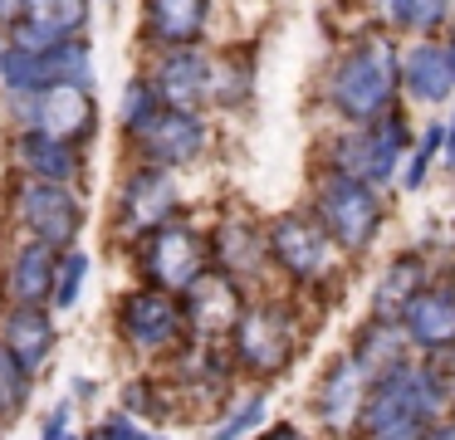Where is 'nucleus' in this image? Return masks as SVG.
Returning a JSON list of instances; mask_svg holds the SVG:
<instances>
[{"label": "nucleus", "mask_w": 455, "mask_h": 440, "mask_svg": "<svg viewBox=\"0 0 455 440\" xmlns=\"http://www.w3.org/2000/svg\"><path fill=\"white\" fill-rule=\"evenodd\" d=\"M445 406H451V396L435 381V372L406 357L377 381H367L357 430H363V440H421L426 426L445 416Z\"/></svg>", "instance_id": "1"}, {"label": "nucleus", "mask_w": 455, "mask_h": 440, "mask_svg": "<svg viewBox=\"0 0 455 440\" xmlns=\"http://www.w3.org/2000/svg\"><path fill=\"white\" fill-rule=\"evenodd\" d=\"M396 88H402V54L392 39L367 35L347 49L328 74V103L347 127L377 123L382 113L396 108Z\"/></svg>", "instance_id": "2"}, {"label": "nucleus", "mask_w": 455, "mask_h": 440, "mask_svg": "<svg viewBox=\"0 0 455 440\" xmlns=\"http://www.w3.org/2000/svg\"><path fill=\"white\" fill-rule=\"evenodd\" d=\"M406 147H411V123H406L402 108H392V113H382L377 123L347 127V132L328 147V162H333V172L357 176V181L382 191L396 176V166H402Z\"/></svg>", "instance_id": "3"}, {"label": "nucleus", "mask_w": 455, "mask_h": 440, "mask_svg": "<svg viewBox=\"0 0 455 440\" xmlns=\"http://www.w3.org/2000/svg\"><path fill=\"white\" fill-rule=\"evenodd\" d=\"M314 215L323 220V230L333 235L338 250L363 254L377 240V225H382V191L357 176L328 172L314 186Z\"/></svg>", "instance_id": "4"}, {"label": "nucleus", "mask_w": 455, "mask_h": 440, "mask_svg": "<svg viewBox=\"0 0 455 440\" xmlns=\"http://www.w3.org/2000/svg\"><path fill=\"white\" fill-rule=\"evenodd\" d=\"M138 269H142V279H148L152 289L187 293L191 284L211 269V240L196 230V225L167 220V225H157V230L142 235Z\"/></svg>", "instance_id": "5"}, {"label": "nucleus", "mask_w": 455, "mask_h": 440, "mask_svg": "<svg viewBox=\"0 0 455 440\" xmlns=\"http://www.w3.org/2000/svg\"><path fill=\"white\" fill-rule=\"evenodd\" d=\"M294 348H299V328L284 303H245V313L230 328V357H235L240 372H255V377L284 372Z\"/></svg>", "instance_id": "6"}, {"label": "nucleus", "mask_w": 455, "mask_h": 440, "mask_svg": "<svg viewBox=\"0 0 455 440\" xmlns=\"http://www.w3.org/2000/svg\"><path fill=\"white\" fill-rule=\"evenodd\" d=\"M265 235H269V260H275L294 284H323L328 274H333L338 244H333V235L323 230L318 215L284 211L265 225Z\"/></svg>", "instance_id": "7"}, {"label": "nucleus", "mask_w": 455, "mask_h": 440, "mask_svg": "<svg viewBox=\"0 0 455 440\" xmlns=\"http://www.w3.org/2000/svg\"><path fill=\"white\" fill-rule=\"evenodd\" d=\"M118 332L138 357H162V352H177L187 338V308H181L177 293L167 289H132L118 303Z\"/></svg>", "instance_id": "8"}, {"label": "nucleus", "mask_w": 455, "mask_h": 440, "mask_svg": "<svg viewBox=\"0 0 455 440\" xmlns=\"http://www.w3.org/2000/svg\"><path fill=\"white\" fill-rule=\"evenodd\" d=\"M15 205H20V220L35 240L54 244V250H74L79 225H84V205L64 181H40V176H30V181L20 186V201Z\"/></svg>", "instance_id": "9"}, {"label": "nucleus", "mask_w": 455, "mask_h": 440, "mask_svg": "<svg viewBox=\"0 0 455 440\" xmlns=\"http://www.w3.org/2000/svg\"><path fill=\"white\" fill-rule=\"evenodd\" d=\"M172 215H177V181H172V172H167V166L142 162L138 172L123 181V191H118V225H123V235L142 240L148 230L167 225Z\"/></svg>", "instance_id": "10"}, {"label": "nucleus", "mask_w": 455, "mask_h": 440, "mask_svg": "<svg viewBox=\"0 0 455 440\" xmlns=\"http://www.w3.org/2000/svg\"><path fill=\"white\" fill-rule=\"evenodd\" d=\"M148 84L157 88V98L167 108H187V113H196L201 103L216 98V64H211L196 44L167 49V54L157 59V68L148 74Z\"/></svg>", "instance_id": "11"}, {"label": "nucleus", "mask_w": 455, "mask_h": 440, "mask_svg": "<svg viewBox=\"0 0 455 440\" xmlns=\"http://www.w3.org/2000/svg\"><path fill=\"white\" fill-rule=\"evenodd\" d=\"M20 113L35 132H50V137H89L93 132V98L89 88H74V84H60V88H40V93H25L20 98Z\"/></svg>", "instance_id": "12"}, {"label": "nucleus", "mask_w": 455, "mask_h": 440, "mask_svg": "<svg viewBox=\"0 0 455 440\" xmlns=\"http://www.w3.org/2000/svg\"><path fill=\"white\" fill-rule=\"evenodd\" d=\"M181 308H187V328L196 338H220V332L235 328V318L245 313V289H240L230 274L206 269L187 293H181Z\"/></svg>", "instance_id": "13"}, {"label": "nucleus", "mask_w": 455, "mask_h": 440, "mask_svg": "<svg viewBox=\"0 0 455 440\" xmlns=\"http://www.w3.org/2000/svg\"><path fill=\"white\" fill-rule=\"evenodd\" d=\"M138 147L152 166H187L206 152V123L201 113H187V108H162L148 127L138 132Z\"/></svg>", "instance_id": "14"}, {"label": "nucleus", "mask_w": 455, "mask_h": 440, "mask_svg": "<svg viewBox=\"0 0 455 440\" xmlns=\"http://www.w3.org/2000/svg\"><path fill=\"white\" fill-rule=\"evenodd\" d=\"M84 25H89V0H25V10L11 20V39L5 44L54 49L64 39L84 35Z\"/></svg>", "instance_id": "15"}, {"label": "nucleus", "mask_w": 455, "mask_h": 440, "mask_svg": "<svg viewBox=\"0 0 455 440\" xmlns=\"http://www.w3.org/2000/svg\"><path fill=\"white\" fill-rule=\"evenodd\" d=\"M211 260H216L220 274H230V279L245 289V284H255L259 274H265L269 235L259 230L255 220H245V215H230V220H220L216 235H211Z\"/></svg>", "instance_id": "16"}, {"label": "nucleus", "mask_w": 455, "mask_h": 440, "mask_svg": "<svg viewBox=\"0 0 455 440\" xmlns=\"http://www.w3.org/2000/svg\"><path fill=\"white\" fill-rule=\"evenodd\" d=\"M402 93L411 103L441 108L455 93V64H451V44L445 39H416L402 54Z\"/></svg>", "instance_id": "17"}, {"label": "nucleus", "mask_w": 455, "mask_h": 440, "mask_svg": "<svg viewBox=\"0 0 455 440\" xmlns=\"http://www.w3.org/2000/svg\"><path fill=\"white\" fill-rule=\"evenodd\" d=\"M402 332L411 348L421 352H441L455 348V289L445 284H426L421 293H411V303L402 308Z\"/></svg>", "instance_id": "18"}, {"label": "nucleus", "mask_w": 455, "mask_h": 440, "mask_svg": "<svg viewBox=\"0 0 455 440\" xmlns=\"http://www.w3.org/2000/svg\"><path fill=\"white\" fill-rule=\"evenodd\" d=\"M363 396H367V377L357 372V362L343 352V357L323 372V381H318L314 411H318V420H323L328 430H357Z\"/></svg>", "instance_id": "19"}, {"label": "nucleus", "mask_w": 455, "mask_h": 440, "mask_svg": "<svg viewBox=\"0 0 455 440\" xmlns=\"http://www.w3.org/2000/svg\"><path fill=\"white\" fill-rule=\"evenodd\" d=\"M0 342H5V348L20 357V367L35 377L54 352V318L40 303H15V308L5 313V323H0Z\"/></svg>", "instance_id": "20"}, {"label": "nucleus", "mask_w": 455, "mask_h": 440, "mask_svg": "<svg viewBox=\"0 0 455 440\" xmlns=\"http://www.w3.org/2000/svg\"><path fill=\"white\" fill-rule=\"evenodd\" d=\"M206 15H211V0H148L142 25H148V39L157 49H187L201 39Z\"/></svg>", "instance_id": "21"}, {"label": "nucleus", "mask_w": 455, "mask_h": 440, "mask_svg": "<svg viewBox=\"0 0 455 440\" xmlns=\"http://www.w3.org/2000/svg\"><path fill=\"white\" fill-rule=\"evenodd\" d=\"M54 274H60V250L44 240H25L11 260L5 289H11L15 303H44V299H54Z\"/></svg>", "instance_id": "22"}, {"label": "nucleus", "mask_w": 455, "mask_h": 440, "mask_svg": "<svg viewBox=\"0 0 455 440\" xmlns=\"http://www.w3.org/2000/svg\"><path fill=\"white\" fill-rule=\"evenodd\" d=\"M406 348H411V342H406L402 323H392V318H367L363 328H357L347 357L357 362V372H363L367 381H377L382 372H392L396 362H406Z\"/></svg>", "instance_id": "23"}, {"label": "nucleus", "mask_w": 455, "mask_h": 440, "mask_svg": "<svg viewBox=\"0 0 455 440\" xmlns=\"http://www.w3.org/2000/svg\"><path fill=\"white\" fill-rule=\"evenodd\" d=\"M15 156H20V166L30 176H40V181H74V172H79V152H74V142H64V137H50V132H25L20 142H15Z\"/></svg>", "instance_id": "24"}, {"label": "nucleus", "mask_w": 455, "mask_h": 440, "mask_svg": "<svg viewBox=\"0 0 455 440\" xmlns=\"http://www.w3.org/2000/svg\"><path fill=\"white\" fill-rule=\"evenodd\" d=\"M426 289V260L421 254H396L387 264V274L377 279L372 289V318H402V308L411 303V293Z\"/></svg>", "instance_id": "25"}, {"label": "nucleus", "mask_w": 455, "mask_h": 440, "mask_svg": "<svg viewBox=\"0 0 455 440\" xmlns=\"http://www.w3.org/2000/svg\"><path fill=\"white\" fill-rule=\"evenodd\" d=\"M382 15L402 35H435L451 15V0H382Z\"/></svg>", "instance_id": "26"}, {"label": "nucleus", "mask_w": 455, "mask_h": 440, "mask_svg": "<svg viewBox=\"0 0 455 440\" xmlns=\"http://www.w3.org/2000/svg\"><path fill=\"white\" fill-rule=\"evenodd\" d=\"M162 108H167V103L157 98V88H152L148 78H132V84L123 88V108H118V117H123V132H132V137H138L142 127H148L152 117L162 113Z\"/></svg>", "instance_id": "27"}, {"label": "nucleus", "mask_w": 455, "mask_h": 440, "mask_svg": "<svg viewBox=\"0 0 455 440\" xmlns=\"http://www.w3.org/2000/svg\"><path fill=\"white\" fill-rule=\"evenodd\" d=\"M25 401H30V372H25L20 357L0 342V420H11Z\"/></svg>", "instance_id": "28"}, {"label": "nucleus", "mask_w": 455, "mask_h": 440, "mask_svg": "<svg viewBox=\"0 0 455 440\" xmlns=\"http://www.w3.org/2000/svg\"><path fill=\"white\" fill-rule=\"evenodd\" d=\"M84 279H89V254L84 250H64L60 274H54V308H74L84 293Z\"/></svg>", "instance_id": "29"}, {"label": "nucleus", "mask_w": 455, "mask_h": 440, "mask_svg": "<svg viewBox=\"0 0 455 440\" xmlns=\"http://www.w3.org/2000/svg\"><path fill=\"white\" fill-rule=\"evenodd\" d=\"M259 420H265V391H250V396H240V406L211 430V440H245Z\"/></svg>", "instance_id": "30"}, {"label": "nucleus", "mask_w": 455, "mask_h": 440, "mask_svg": "<svg viewBox=\"0 0 455 440\" xmlns=\"http://www.w3.org/2000/svg\"><path fill=\"white\" fill-rule=\"evenodd\" d=\"M441 147H445V127H441V123L426 127L421 142L411 147V156H406V172H402V186H406V191L426 186V172H431V162H435V152H441Z\"/></svg>", "instance_id": "31"}, {"label": "nucleus", "mask_w": 455, "mask_h": 440, "mask_svg": "<svg viewBox=\"0 0 455 440\" xmlns=\"http://www.w3.org/2000/svg\"><path fill=\"white\" fill-rule=\"evenodd\" d=\"M103 430H108L113 440H167V436H157V430L138 426L132 416H108V420H103Z\"/></svg>", "instance_id": "32"}, {"label": "nucleus", "mask_w": 455, "mask_h": 440, "mask_svg": "<svg viewBox=\"0 0 455 440\" xmlns=\"http://www.w3.org/2000/svg\"><path fill=\"white\" fill-rule=\"evenodd\" d=\"M40 440H69V401H60V406L44 416V430Z\"/></svg>", "instance_id": "33"}, {"label": "nucleus", "mask_w": 455, "mask_h": 440, "mask_svg": "<svg viewBox=\"0 0 455 440\" xmlns=\"http://www.w3.org/2000/svg\"><path fill=\"white\" fill-rule=\"evenodd\" d=\"M421 440H455V406H451V416H441L435 426H426Z\"/></svg>", "instance_id": "34"}, {"label": "nucleus", "mask_w": 455, "mask_h": 440, "mask_svg": "<svg viewBox=\"0 0 455 440\" xmlns=\"http://www.w3.org/2000/svg\"><path fill=\"white\" fill-rule=\"evenodd\" d=\"M259 440H308V436H304V430H299V426H269V430H265V436H259Z\"/></svg>", "instance_id": "35"}, {"label": "nucleus", "mask_w": 455, "mask_h": 440, "mask_svg": "<svg viewBox=\"0 0 455 440\" xmlns=\"http://www.w3.org/2000/svg\"><path fill=\"white\" fill-rule=\"evenodd\" d=\"M441 152H445V166L455 172V113H451V123H445V147Z\"/></svg>", "instance_id": "36"}, {"label": "nucleus", "mask_w": 455, "mask_h": 440, "mask_svg": "<svg viewBox=\"0 0 455 440\" xmlns=\"http://www.w3.org/2000/svg\"><path fill=\"white\" fill-rule=\"evenodd\" d=\"M25 10V0H0V20H15Z\"/></svg>", "instance_id": "37"}, {"label": "nucleus", "mask_w": 455, "mask_h": 440, "mask_svg": "<svg viewBox=\"0 0 455 440\" xmlns=\"http://www.w3.org/2000/svg\"><path fill=\"white\" fill-rule=\"evenodd\" d=\"M89 440H113V436H108V430H103V426H99V430H93V436H89Z\"/></svg>", "instance_id": "38"}, {"label": "nucleus", "mask_w": 455, "mask_h": 440, "mask_svg": "<svg viewBox=\"0 0 455 440\" xmlns=\"http://www.w3.org/2000/svg\"><path fill=\"white\" fill-rule=\"evenodd\" d=\"M69 440H79V436H69Z\"/></svg>", "instance_id": "39"}, {"label": "nucleus", "mask_w": 455, "mask_h": 440, "mask_svg": "<svg viewBox=\"0 0 455 440\" xmlns=\"http://www.w3.org/2000/svg\"><path fill=\"white\" fill-rule=\"evenodd\" d=\"M0 25H5V20H0Z\"/></svg>", "instance_id": "40"}, {"label": "nucleus", "mask_w": 455, "mask_h": 440, "mask_svg": "<svg viewBox=\"0 0 455 440\" xmlns=\"http://www.w3.org/2000/svg\"><path fill=\"white\" fill-rule=\"evenodd\" d=\"M451 39H455V35H451Z\"/></svg>", "instance_id": "41"}]
</instances>
